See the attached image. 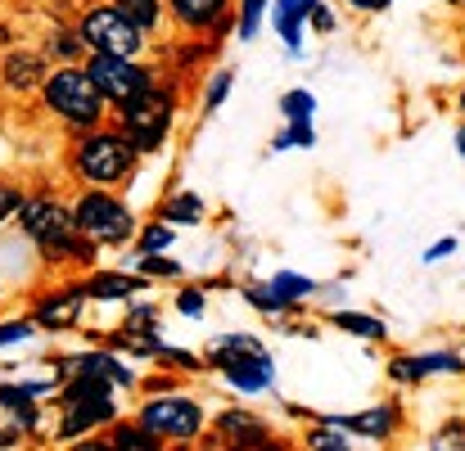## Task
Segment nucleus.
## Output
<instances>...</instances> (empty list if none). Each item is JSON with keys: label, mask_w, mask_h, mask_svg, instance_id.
I'll use <instances>...</instances> for the list:
<instances>
[{"label": "nucleus", "mask_w": 465, "mask_h": 451, "mask_svg": "<svg viewBox=\"0 0 465 451\" xmlns=\"http://www.w3.org/2000/svg\"><path fill=\"white\" fill-rule=\"evenodd\" d=\"M0 451H5V443H0Z\"/></svg>", "instance_id": "44"}, {"label": "nucleus", "mask_w": 465, "mask_h": 451, "mask_svg": "<svg viewBox=\"0 0 465 451\" xmlns=\"http://www.w3.org/2000/svg\"><path fill=\"white\" fill-rule=\"evenodd\" d=\"M281 113H285L290 123H312L316 95H312V91H285V95H281Z\"/></svg>", "instance_id": "27"}, {"label": "nucleus", "mask_w": 465, "mask_h": 451, "mask_svg": "<svg viewBox=\"0 0 465 451\" xmlns=\"http://www.w3.org/2000/svg\"><path fill=\"white\" fill-rule=\"evenodd\" d=\"M118 425V402L114 397H100V393H64L59 388V425H54V443H77V438H91L100 429H114Z\"/></svg>", "instance_id": "9"}, {"label": "nucleus", "mask_w": 465, "mask_h": 451, "mask_svg": "<svg viewBox=\"0 0 465 451\" xmlns=\"http://www.w3.org/2000/svg\"><path fill=\"white\" fill-rule=\"evenodd\" d=\"M18 208H23V194H18L14 185H5V181H0V226H5V221H14V217H18Z\"/></svg>", "instance_id": "36"}, {"label": "nucleus", "mask_w": 465, "mask_h": 451, "mask_svg": "<svg viewBox=\"0 0 465 451\" xmlns=\"http://www.w3.org/2000/svg\"><path fill=\"white\" fill-rule=\"evenodd\" d=\"M136 158H141V150L127 141L123 127H104L100 123V127L77 136V145H73V176L86 190H114V185H123L132 176Z\"/></svg>", "instance_id": "1"}, {"label": "nucleus", "mask_w": 465, "mask_h": 451, "mask_svg": "<svg viewBox=\"0 0 465 451\" xmlns=\"http://www.w3.org/2000/svg\"><path fill=\"white\" fill-rule=\"evenodd\" d=\"M425 375H465V357H457V352H416V357L389 361L393 384H420Z\"/></svg>", "instance_id": "16"}, {"label": "nucleus", "mask_w": 465, "mask_h": 451, "mask_svg": "<svg viewBox=\"0 0 465 451\" xmlns=\"http://www.w3.org/2000/svg\"><path fill=\"white\" fill-rule=\"evenodd\" d=\"M231 86H235V73H231V68H217V73L208 77V86H203V104H208V113L226 104V95H231Z\"/></svg>", "instance_id": "29"}, {"label": "nucleus", "mask_w": 465, "mask_h": 451, "mask_svg": "<svg viewBox=\"0 0 465 451\" xmlns=\"http://www.w3.org/2000/svg\"><path fill=\"white\" fill-rule=\"evenodd\" d=\"M303 447L308 451H352V443H348V434H343V429L312 420V429L303 434Z\"/></svg>", "instance_id": "24"}, {"label": "nucleus", "mask_w": 465, "mask_h": 451, "mask_svg": "<svg viewBox=\"0 0 465 451\" xmlns=\"http://www.w3.org/2000/svg\"><path fill=\"white\" fill-rule=\"evenodd\" d=\"M141 289H145V276L141 271H91L82 280L86 302H132Z\"/></svg>", "instance_id": "17"}, {"label": "nucleus", "mask_w": 465, "mask_h": 451, "mask_svg": "<svg viewBox=\"0 0 465 451\" xmlns=\"http://www.w3.org/2000/svg\"><path fill=\"white\" fill-rule=\"evenodd\" d=\"M452 253H457V240L448 235V240H439V244L425 253V262H443V258H452Z\"/></svg>", "instance_id": "39"}, {"label": "nucleus", "mask_w": 465, "mask_h": 451, "mask_svg": "<svg viewBox=\"0 0 465 451\" xmlns=\"http://www.w3.org/2000/svg\"><path fill=\"white\" fill-rule=\"evenodd\" d=\"M172 113H176V95L154 86V91H145L136 104L118 109V127L127 132V141L141 153H154V150H163V141H167V132H172Z\"/></svg>", "instance_id": "8"}, {"label": "nucleus", "mask_w": 465, "mask_h": 451, "mask_svg": "<svg viewBox=\"0 0 465 451\" xmlns=\"http://www.w3.org/2000/svg\"><path fill=\"white\" fill-rule=\"evenodd\" d=\"M434 447L439 451H465V420H452V425L434 438Z\"/></svg>", "instance_id": "35"}, {"label": "nucleus", "mask_w": 465, "mask_h": 451, "mask_svg": "<svg viewBox=\"0 0 465 451\" xmlns=\"http://www.w3.org/2000/svg\"><path fill=\"white\" fill-rule=\"evenodd\" d=\"M262 9H267V0H244V5H240V36H244V41H253V36H258Z\"/></svg>", "instance_id": "32"}, {"label": "nucleus", "mask_w": 465, "mask_h": 451, "mask_svg": "<svg viewBox=\"0 0 465 451\" xmlns=\"http://www.w3.org/2000/svg\"><path fill=\"white\" fill-rule=\"evenodd\" d=\"M82 307H86L82 285H64V289H54V294H45V299L36 302L32 320H36V329L64 334V329H73V325L82 320Z\"/></svg>", "instance_id": "14"}, {"label": "nucleus", "mask_w": 465, "mask_h": 451, "mask_svg": "<svg viewBox=\"0 0 465 451\" xmlns=\"http://www.w3.org/2000/svg\"><path fill=\"white\" fill-rule=\"evenodd\" d=\"M86 73L100 86V95L109 100V109H127L136 104L145 91H154V73L141 59H123V54H86Z\"/></svg>", "instance_id": "7"}, {"label": "nucleus", "mask_w": 465, "mask_h": 451, "mask_svg": "<svg viewBox=\"0 0 465 451\" xmlns=\"http://www.w3.org/2000/svg\"><path fill=\"white\" fill-rule=\"evenodd\" d=\"M253 451H294V447H290V443H285V438H276V434H272V438H267V443H262V447H253Z\"/></svg>", "instance_id": "40"}, {"label": "nucleus", "mask_w": 465, "mask_h": 451, "mask_svg": "<svg viewBox=\"0 0 465 451\" xmlns=\"http://www.w3.org/2000/svg\"><path fill=\"white\" fill-rule=\"evenodd\" d=\"M348 5H352V9H389L393 0H348Z\"/></svg>", "instance_id": "41"}, {"label": "nucleus", "mask_w": 465, "mask_h": 451, "mask_svg": "<svg viewBox=\"0 0 465 451\" xmlns=\"http://www.w3.org/2000/svg\"><path fill=\"white\" fill-rule=\"evenodd\" d=\"M203 361H208V370H217L244 397L267 393L276 384V361L262 348V338H253V334H222V338H213Z\"/></svg>", "instance_id": "3"}, {"label": "nucleus", "mask_w": 465, "mask_h": 451, "mask_svg": "<svg viewBox=\"0 0 465 451\" xmlns=\"http://www.w3.org/2000/svg\"><path fill=\"white\" fill-rule=\"evenodd\" d=\"M41 104H45L50 118H59L64 127H77V132L100 127L104 113H109V100L100 95V86L91 82V73L86 68H73V64H64V68H54L45 77Z\"/></svg>", "instance_id": "4"}, {"label": "nucleus", "mask_w": 465, "mask_h": 451, "mask_svg": "<svg viewBox=\"0 0 465 451\" xmlns=\"http://www.w3.org/2000/svg\"><path fill=\"white\" fill-rule=\"evenodd\" d=\"M172 307H176L181 316H190V320H194V316H203V307H208V294H203V289H181V294L172 299Z\"/></svg>", "instance_id": "34"}, {"label": "nucleus", "mask_w": 465, "mask_h": 451, "mask_svg": "<svg viewBox=\"0 0 465 451\" xmlns=\"http://www.w3.org/2000/svg\"><path fill=\"white\" fill-rule=\"evenodd\" d=\"M176 249V226H167L163 217L136 230V258H158V253H172Z\"/></svg>", "instance_id": "20"}, {"label": "nucleus", "mask_w": 465, "mask_h": 451, "mask_svg": "<svg viewBox=\"0 0 465 451\" xmlns=\"http://www.w3.org/2000/svg\"><path fill=\"white\" fill-rule=\"evenodd\" d=\"M136 27H145V32H154L158 23H163V9H167V0H114Z\"/></svg>", "instance_id": "25"}, {"label": "nucleus", "mask_w": 465, "mask_h": 451, "mask_svg": "<svg viewBox=\"0 0 465 451\" xmlns=\"http://www.w3.org/2000/svg\"><path fill=\"white\" fill-rule=\"evenodd\" d=\"M77 32H82V41H86L91 54L145 59V45H150V32L136 27L114 0H109V5H86L82 18H77Z\"/></svg>", "instance_id": "5"}, {"label": "nucleus", "mask_w": 465, "mask_h": 451, "mask_svg": "<svg viewBox=\"0 0 465 451\" xmlns=\"http://www.w3.org/2000/svg\"><path fill=\"white\" fill-rule=\"evenodd\" d=\"M114 443H118V451H172L167 443H158L150 429H141L136 420H118L114 425Z\"/></svg>", "instance_id": "23"}, {"label": "nucleus", "mask_w": 465, "mask_h": 451, "mask_svg": "<svg viewBox=\"0 0 465 451\" xmlns=\"http://www.w3.org/2000/svg\"><path fill=\"white\" fill-rule=\"evenodd\" d=\"M50 54L68 64V59H86L91 50H86V41H82V32H77V27H59V32L50 36Z\"/></svg>", "instance_id": "26"}, {"label": "nucleus", "mask_w": 465, "mask_h": 451, "mask_svg": "<svg viewBox=\"0 0 465 451\" xmlns=\"http://www.w3.org/2000/svg\"><path fill=\"white\" fill-rule=\"evenodd\" d=\"M231 5L235 0H167V14L176 27L208 36V32H222L231 23Z\"/></svg>", "instance_id": "15"}, {"label": "nucleus", "mask_w": 465, "mask_h": 451, "mask_svg": "<svg viewBox=\"0 0 465 451\" xmlns=\"http://www.w3.org/2000/svg\"><path fill=\"white\" fill-rule=\"evenodd\" d=\"M136 425L150 429L158 443H167V447H176V451L199 447L208 438V411H203V402L190 397V393H181V388H167V393L145 397L141 411H136Z\"/></svg>", "instance_id": "2"}, {"label": "nucleus", "mask_w": 465, "mask_h": 451, "mask_svg": "<svg viewBox=\"0 0 465 451\" xmlns=\"http://www.w3.org/2000/svg\"><path fill=\"white\" fill-rule=\"evenodd\" d=\"M244 299L253 302L258 311H267V316H281V311H290V307H285V302L276 299V294H272L267 285H249V289H244Z\"/></svg>", "instance_id": "33"}, {"label": "nucleus", "mask_w": 465, "mask_h": 451, "mask_svg": "<svg viewBox=\"0 0 465 451\" xmlns=\"http://www.w3.org/2000/svg\"><path fill=\"white\" fill-rule=\"evenodd\" d=\"M73 217H77V230L91 240V244H104V249H118L127 244L141 226H136V212L114 194V190H86L77 203H73Z\"/></svg>", "instance_id": "6"}, {"label": "nucleus", "mask_w": 465, "mask_h": 451, "mask_svg": "<svg viewBox=\"0 0 465 451\" xmlns=\"http://www.w3.org/2000/svg\"><path fill=\"white\" fill-rule=\"evenodd\" d=\"M308 23L316 27V32H334V14H330V5H316L308 14Z\"/></svg>", "instance_id": "38"}, {"label": "nucleus", "mask_w": 465, "mask_h": 451, "mask_svg": "<svg viewBox=\"0 0 465 451\" xmlns=\"http://www.w3.org/2000/svg\"><path fill=\"white\" fill-rule=\"evenodd\" d=\"M158 217H163L167 226H194V221L203 217V199H199V194H172V199H163Z\"/></svg>", "instance_id": "22"}, {"label": "nucleus", "mask_w": 465, "mask_h": 451, "mask_svg": "<svg viewBox=\"0 0 465 451\" xmlns=\"http://www.w3.org/2000/svg\"><path fill=\"white\" fill-rule=\"evenodd\" d=\"M54 375L59 379H77V375H104L118 388H136V370L123 366V357L114 352H73V357H54Z\"/></svg>", "instance_id": "12"}, {"label": "nucleus", "mask_w": 465, "mask_h": 451, "mask_svg": "<svg viewBox=\"0 0 465 451\" xmlns=\"http://www.w3.org/2000/svg\"><path fill=\"white\" fill-rule=\"evenodd\" d=\"M457 153H461V158H465V123H461V127H457Z\"/></svg>", "instance_id": "42"}, {"label": "nucleus", "mask_w": 465, "mask_h": 451, "mask_svg": "<svg viewBox=\"0 0 465 451\" xmlns=\"http://www.w3.org/2000/svg\"><path fill=\"white\" fill-rule=\"evenodd\" d=\"M213 447L208 443H199V451H253L262 447L267 438H272V429H267V420L262 416H253V411H244V407H231V411H222L217 420H213Z\"/></svg>", "instance_id": "10"}, {"label": "nucleus", "mask_w": 465, "mask_h": 451, "mask_svg": "<svg viewBox=\"0 0 465 451\" xmlns=\"http://www.w3.org/2000/svg\"><path fill=\"white\" fill-rule=\"evenodd\" d=\"M457 104H461V118H465V91H461V100H457Z\"/></svg>", "instance_id": "43"}, {"label": "nucleus", "mask_w": 465, "mask_h": 451, "mask_svg": "<svg viewBox=\"0 0 465 451\" xmlns=\"http://www.w3.org/2000/svg\"><path fill=\"white\" fill-rule=\"evenodd\" d=\"M330 325H334V329H343V334L371 338V343H384V338H389V325H384V320H375L371 311H334V316H330Z\"/></svg>", "instance_id": "19"}, {"label": "nucleus", "mask_w": 465, "mask_h": 451, "mask_svg": "<svg viewBox=\"0 0 465 451\" xmlns=\"http://www.w3.org/2000/svg\"><path fill=\"white\" fill-rule=\"evenodd\" d=\"M321 425H334L352 438H371V443H389L398 429H402V407L398 402H380L371 411H357V416H312Z\"/></svg>", "instance_id": "11"}, {"label": "nucleus", "mask_w": 465, "mask_h": 451, "mask_svg": "<svg viewBox=\"0 0 465 451\" xmlns=\"http://www.w3.org/2000/svg\"><path fill=\"white\" fill-rule=\"evenodd\" d=\"M50 73H54V68H50V59H45L41 50H9V54L0 59V86L14 91V95L41 91Z\"/></svg>", "instance_id": "13"}, {"label": "nucleus", "mask_w": 465, "mask_h": 451, "mask_svg": "<svg viewBox=\"0 0 465 451\" xmlns=\"http://www.w3.org/2000/svg\"><path fill=\"white\" fill-rule=\"evenodd\" d=\"M316 5H321V0H276V5H272V23H276L281 41H285L294 54L303 50V23H308V14Z\"/></svg>", "instance_id": "18"}, {"label": "nucleus", "mask_w": 465, "mask_h": 451, "mask_svg": "<svg viewBox=\"0 0 465 451\" xmlns=\"http://www.w3.org/2000/svg\"><path fill=\"white\" fill-rule=\"evenodd\" d=\"M267 289L285 302V307H299L303 299H312V294H316V285H312L308 276H299V271H276V276L267 280Z\"/></svg>", "instance_id": "21"}, {"label": "nucleus", "mask_w": 465, "mask_h": 451, "mask_svg": "<svg viewBox=\"0 0 465 451\" xmlns=\"http://www.w3.org/2000/svg\"><path fill=\"white\" fill-rule=\"evenodd\" d=\"M32 334H36V320H27V316H9V320H0V348L27 343Z\"/></svg>", "instance_id": "31"}, {"label": "nucleus", "mask_w": 465, "mask_h": 451, "mask_svg": "<svg viewBox=\"0 0 465 451\" xmlns=\"http://www.w3.org/2000/svg\"><path fill=\"white\" fill-rule=\"evenodd\" d=\"M64 451H118V443H114V434H91V438H77V443H68Z\"/></svg>", "instance_id": "37"}, {"label": "nucleus", "mask_w": 465, "mask_h": 451, "mask_svg": "<svg viewBox=\"0 0 465 451\" xmlns=\"http://www.w3.org/2000/svg\"><path fill=\"white\" fill-rule=\"evenodd\" d=\"M132 267H136L145 280H150V276H154V280H176V276H181V262L167 258V253H158V258H132Z\"/></svg>", "instance_id": "28"}, {"label": "nucleus", "mask_w": 465, "mask_h": 451, "mask_svg": "<svg viewBox=\"0 0 465 451\" xmlns=\"http://www.w3.org/2000/svg\"><path fill=\"white\" fill-rule=\"evenodd\" d=\"M312 145H316V127L312 123H290L276 136V150H312Z\"/></svg>", "instance_id": "30"}]
</instances>
